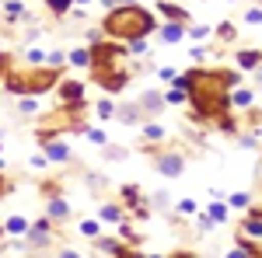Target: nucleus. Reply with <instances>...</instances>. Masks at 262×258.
Segmentation results:
<instances>
[{
    "label": "nucleus",
    "mask_w": 262,
    "mask_h": 258,
    "mask_svg": "<svg viewBox=\"0 0 262 258\" xmlns=\"http://www.w3.org/2000/svg\"><path fill=\"white\" fill-rule=\"evenodd\" d=\"M185 80H189V105H192V112H189V119L203 126V122H213L217 115L224 112H231V105H227V95H231V87H238L242 84V70H206V66H192V70H185Z\"/></svg>",
    "instance_id": "f257e3e1"
},
{
    "label": "nucleus",
    "mask_w": 262,
    "mask_h": 258,
    "mask_svg": "<svg viewBox=\"0 0 262 258\" xmlns=\"http://www.w3.org/2000/svg\"><path fill=\"white\" fill-rule=\"evenodd\" d=\"M154 28H158V18L147 7H140V4H119V7H112L105 14V21H101V32L108 39H122V42L147 39Z\"/></svg>",
    "instance_id": "f03ea898"
},
{
    "label": "nucleus",
    "mask_w": 262,
    "mask_h": 258,
    "mask_svg": "<svg viewBox=\"0 0 262 258\" xmlns=\"http://www.w3.org/2000/svg\"><path fill=\"white\" fill-rule=\"evenodd\" d=\"M56 80H60V70H53V66H7L4 87L11 95L25 98V95H46V91H53Z\"/></svg>",
    "instance_id": "7ed1b4c3"
},
{
    "label": "nucleus",
    "mask_w": 262,
    "mask_h": 258,
    "mask_svg": "<svg viewBox=\"0 0 262 258\" xmlns=\"http://www.w3.org/2000/svg\"><path fill=\"white\" fill-rule=\"evenodd\" d=\"M154 168L164 178H179L182 171H185V157H182L179 150H154Z\"/></svg>",
    "instance_id": "20e7f679"
},
{
    "label": "nucleus",
    "mask_w": 262,
    "mask_h": 258,
    "mask_svg": "<svg viewBox=\"0 0 262 258\" xmlns=\"http://www.w3.org/2000/svg\"><path fill=\"white\" fill-rule=\"evenodd\" d=\"M95 77V84H98L101 91H108V95H116V91H122L126 84H129V70L126 66H116V70H101V74H91Z\"/></svg>",
    "instance_id": "39448f33"
},
{
    "label": "nucleus",
    "mask_w": 262,
    "mask_h": 258,
    "mask_svg": "<svg viewBox=\"0 0 262 258\" xmlns=\"http://www.w3.org/2000/svg\"><path fill=\"white\" fill-rule=\"evenodd\" d=\"M53 220L49 217H39V220H28V230H25V241L32 244V248H49V241H53Z\"/></svg>",
    "instance_id": "423d86ee"
},
{
    "label": "nucleus",
    "mask_w": 262,
    "mask_h": 258,
    "mask_svg": "<svg viewBox=\"0 0 262 258\" xmlns=\"http://www.w3.org/2000/svg\"><path fill=\"white\" fill-rule=\"evenodd\" d=\"M42 147H46V157H49V164H70V160H74V150H70V143H67L63 136L46 139Z\"/></svg>",
    "instance_id": "0eeeda50"
},
{
    "label": "nucleus",
    "mask_w": 262,
    "mask_h": 258,
    "mask_svg": "<svg viewBox=\"0 0 262 258\" xmlns=\"http://www.w3.org/2000/svg\"><path fill=\"white\" fill-rule=\"evenodd\" d=\"M56 98H60V105H77V101H84V84L81 80H56Z\"/></svg>",
    "instance_id": "6e6552de"
},
{
    "label": "nucleus",
    "mask_w": 262,
    "mask_h": 258,
    "mask_svg": "<svg viewBox=\"0 0 262 258\" xmlns=\"http://www.w3.org/2000/svg\"><path fill=\"white\" fill-rule=\"evenodd\" d=\"M122 202H126V209H129L137 220L147 217V209H143V206H147V199H143V192L137 189V185H122Z\"/></svg>",
    "instance_id": "1a4fd4ad"
},
{
    "label": "nucleus",
    "mask_w": 262,
    "mask_h": 258,
    "mask_svg": "<svg viewBox=\"0 0 262 258\" xmlns=\"http://www.w3.org/2000/svg\"><path fill=\"white\" fill-rule=\"evenodd\" d=\"M161 95H164V105H189V80H185V74H179L171 80V87L161 91Z\"/></svg>",
    "instance_id": "9d476101"
},
{
    "label": "nucleus",
    "mask_w": 262,
    "mask_h": 258,
    "mask_svg": "<svg viewBox=\"0 0 262 258\" xmlns=\"http://www.w3.org/2000/svg\"><path fill=\"white\" fill-rule=\"evenodd\" d=\"M137 105H140L143 119H147V115H150V119H158L164 108H168V105H164V95H161V91H147V95H140V101H137Z\"/></svg>",
    "instance_id": "9b49d317"
},
{
    "label": "nucleus",
    "mask_w": 262,
    "mask_h": 258,
    "mask_svg": "<svg viewBox=\"0 0 262 258\" xmlns=\"http://www.w3.org/2000/svg\"><path fill=\"white\" fill-rule=\"evenodd\" d=\"M70 213H74V206H70L63 196H49V202H46V217L53 220V223H67Z\"/></svg>",
    "instance_id": "f8f14e48"
},
{
    "label": "nucleus",
    "mask_w": 262,
    "mask_h": 258,
    "mask_svg": "<svg viewBox=\"0 0 262 258\" xmlns=\"http://www.w3.org/2000/svg\"><path fill=\"white\" fill-rule=\"evenodd\" d=\"M112 119H119L122 126H140V122H143V112H140V105H137V101H126V105H116Z\"/></svg>",
    "instance_id": "ddd939ff"
},
{
    "label": "nucleus",
    "mask_w": 262,
    "mask_h": 258,
    "mask_svg": "<svg viewBox=\"0 0 262 258\" xmlns=\"http://www.w3.org/2000/svg\"><path fill=\"white\" fill-rule=\"evenodd\" d=\"M158 11L164 14V21H182V25H189V18H192L182 4H171V0H161V4H158Z\"/></svg>",
    "instance_id": "4468645a"
},
{
    "label": "nucleus",
    "mask_w": 262,
    "mask_h": 258,
    "mask_svg": "<svg viewBox=\"0 0 262 258\" xmlns=\"http://www.w3.org/2000/svg\"><path fill=\"white\" fill-rule=\"evenodd\" d=\"M182 39H185V25H182V21H164V25H161V42L179 45Z\"/></svg>",
    "instance_id": "2eb2a0df"
},
{
    "label": "nucleus",
    "mask_w": 262,
    "mask_h": 258,
    "mask_svg": "<svg viewBox=\"0 0 262 258\" xmlns=\"http://www.w3.org/2000/svg\"><path fill=\"white\" fill-rule=\"evenodd\" d=\"M262 63V49H238L234 53V66H242V70H255Z\"/></svg>",
    "instance_id": "dca6fc26"
},
{
    "label": "nucleus",
    "mask_w": 262,
    "mask_h": 258,
    "mask_svg": "<svg viewBox=\"0 0 262 258\" xmlns=\"http://www.w3.org/2000/svg\"><path fill=\"white\" fill-rule=\"evenodd\" d=\"M227 105H231V108H252V105H255V95H252L248 87H231Z\"/></svg>",
    "instance_id": "f3484780"
},
{
    "label": "nucleus",
    "mask_w": 262,
    "mask_h": 258,
    "mask_svg": "<svg viewBox=\"0 0 262 258\" xmlns=\"http://www.w3.org/2000/svg\"><path fill=\"white\" fill-rule=\"evenodd\" d=\"M164 136H168V129H164L158 119H143V139H147V143H161Z\"/></svg>",
    "instance_id": "a211bd4d"
},
{
    "label": "nucleus",
    "mask_w": 262,
    "mask_h": 258,
    "mask_svg": "<svg viewBox=\"0 0 262 258\" xmlns=\"http://www.w3.org/2000/svg\"><path fill=\"white\" fill-rule=\"evenodd\" d=\"M25 4L21 0H4V21H11V25H18V21H25Z\"/></svg>",
    "instance_id": "6ab92c4d"
},
{
    "label": "nucleus",
    "mask_w": 262,
    "mask_h": 258,
    "mask_svg": "<svg viewBox=\"0 0 262 258\" xmlns=\"http://www.w3.org/2000/svg\"><path fill=\"white\" fill-rule=\"evenodd\" d=\"M25 230H28V220L25 217H7L4 220V234H7V238H25Z\"/></svg>",
    "instance_id": "aec40b11"
},
{
    "label": "nucleus",
    "mask_w": 262,
    "mask_h": 258,
    "mask_svg": "<svg viewBox=\"0 0 262 258\" xmlns=\"http://www.w3.org/2000/svg\"><path fill=\"white\" fill-rule=\"evenodd\" d=\"M67 60L74 63L77 70H88V66H91V53H88V45H81V49H70V53H67Z\"/></svg>",
    "instance_id": "412c9836"
},
{
    "label": "nucleus",
    "mask_w": 262,
    "mask_h": 258,
    "mask_svg": "<svg viewBox=\"0 0 262 258\" xmlns=\"http://www.w3.org/2000/svg\"><path fill=\"white\" fill-rule=\"evenodd\" d=\"M119 244H122L119 238H105V234H98V238H95V248H98L101 255H108V258L119 251Z\"/></svg>",
    "instance_id": "4be33fe9"
},
{
    "label": "nucleus",
    "mask_w": 262,
    "mask_h": 258,
    "mask_svg": "<svg viewBox=\"0 0 262 258\" xmlns=\"http://www.w3.org/2000/svg\"><path fill=\"white\" fill-rule=\"evenodd\" d=\"M18 112H21V115H39V112H42L39 98H35V95H25V98L18 101Z\"/></svg>",
    "instance_id": "5701e85b"
},
{
    "label": "nucleus",
    "mask_w": 262,
    "mask_h": 258,
    "mask_svg": "<svg viewBox=\"0 0 262 258\" xmlns=\"http://www.w3.org/2000/svg\"><path fill=\"white\" fill-rule=\"evenodd\" d=\"M213 35V28L210 25H185V39H200V42H206Z\"/></svg>",
    "instance_id": "b1692460"
},
{
    "label": "nucleus",
    "mask_w": 262,
    "mask_h": 258,
    "mask_svg": "<svg viewBox=\"0 0 262 258\" xmlns=\"http://www.w3.org/2000/svg\"><path fill=\"white\" fill-rule=\"evenodd\" d=\"M122 217H126V209H119L116 202H105V206H101V220H108V223H119Z\"/></svg>",
    "instance_id": "393cba45"
},
{
    "label": "nucleus",
    "mask_w": 262,
    "mask_h": 258,
    "mask_svg": "<svg viewBox=\"0 0 262 258\" xmlns=\"http://www.w3.org/2000/svg\"><path fill=\"white\" fill-rule=\"evenodd\" d=\"M206 213L217 220V223H227V202H221V199H213L210 206H206Z\"/></svg>",
    "instance_id": "a878e982"
},
{
    "label": "nucleus",
    "mask_w": 262,
    "mask_h": 258,
    "mask_svg": "<svg viewBox=\"0 0 262 258\" xmlns=\"http://www.w3.org/2000/svg\"><path fill=\"white\" fill-rule=\"evenodd\" d=\"M227 206H234V209H248V206H252V192H231Z\"/></svg>",
    "instance_id": "bb28decb"
},
{
    "label": "nucleus",
    "mask_w": 262,
    "mask_h": 258,
    "mask_svg": "<svg viewBox=\"0 0 262 258\" xmlns=\"http://www.w3.org/2000/svg\"><path fill=\"white\" fill-rule=\"evenodd\" d=\"M175 209H179L182 217H196V213H200V202H196V199H179Z\"/></svg>",
    "instance_id": "cd10ccee"
},
{
    "label": "nucleus",
    "mask_w": 262,
    "mask_h": 258,
    "mask_svg": "<svg viewBox=\"0 0 262 258\" xmlns=\"http://www.w3.org/2000/svg\"><path fill=\"white\" fill-rule=\"evenodd\" d=\"M213 32L221 35V42H234V35H238V28H234V21H224V25H217Z\"/></svg>",
    "instance_id": "c85d7f7f"
},
{
    "label": "nucleus",
    "mask_w": 262,
    "mask_h": 258,
    "mask_svg": "<svg viewBox=\"0 0 262 258\" xmlns=\"http://www.w3.org/2000/svg\"><path fill=\"white\" fill-rule=\"evenodd\" d=\"M81 234H84L88 241H95V238L101 234V223H98V220H81Z\"/></svg>",
    "instance_id": "c756f323"
},
{
    "label": "nucleus",
    "mask_w": 262,
    "mask_h": 258,
    "mask_svg": "<svg viewBox=\"0 0 262 258\" xmlns=\"http://www.w3.org/2000/svg\"><path fill=\"white\" fill-rule=\"evenodd\" d=\"M196 223H200V230H203V234H210V230H217V227H221L217 220L210 217V213H203V209L196 213Z\"/></svg>",
    "instance_id": "7c9ffc66"
},
{
    "label": "nucleus",
    "mask_w": 262,
    "mask_h": 258,
    "mask_svg": "<svg viewBox=\"0 0 262 258\" xmlns=\"http://www.w3.org/2000/svg\"><path fill=\"white\" fill-rule=\"evenodd\" d=\"M46 7H49V11H53L56 18H63V14H67V11L74 7V0H46Z\"/></svg>",
    "instance_id": "2f4dec72"
},
{
    "label": "nucleus",
    "mask_w": 262,
    "mask_h": 258,
    "mask_svg": "<svg viewBox=\"0 0 262 258\" xmlns=\"http://www.w3.org/2000/svg\"><path fill=\"white\" fill-rule=\"evenodd\" d=\"M81 133L91 139V143H98V147H105V143H108V136H105L101 129H95V126H81Z\"/></svg>",
    "instance_id": "473e14b6"
},
{
    "label": "nucleus",
    "mask_w": 262,
    "mask_h": 258,
    "mask_svg": "<svg viewBox=\"0 0 262 258\" xmlns=\"http://www.w3.org/2000/svg\"><path fill=\"white\" fill-rule=\"evenodd\" d=\"M95 112H98V119H112V112H116V105L108 98H98L95 101Z\"/></svg>",
    "instance_id": "72a5a7b5"
},
{
    "label": "nucleus",
    "mask_w": 262,
    "mask_h": 258,
    "mask_svg": "<svg viewBox=\"0 0 262 258\" xmlns=\"http://www.w3.org/2000/svg\"><path fill=\"white\" fill-rule=\"evenodd\" d=\"M126 45V53H133V56H143L150 45H147V39H129V42H122Z\"/></svg>",
    "instance_id": "f704fd0d"
},
{
    "label": "nucleus",
    "mask_w": 262,
    "mask_h": 258,
    "mask_svg": "<svg viewBox=\"0 0 262 258\" xmlns=\"http://www.w3.org/2000/svg\"><path fill=\"white\" fill-rule=\"evenodd\" d=\"M25 60H28V66H42V63H46V49H39V45H32V49L25 53Z\"/></svg>",
    "instance_id": "c9c22d12"
},
{
    "label": "nucleus",
    "mask_w": 262,
    "mask_h": 258,
    "mask_svg": "<svg viewBox=\"0 0 262 258\" xmlns=\"http://www.w3.org/2000/svg\"><path fill=\"white\" fill-rule=\"evenodd\" d=\"M46 63H49L53 70H63V63H67V53H63V49H53V53H46Z\"/></svg>",
    "instance_id": "e433bc0d"
},
{
    "label": "nucleus",
    "mask_w": 262,
    "mask_h": 258,
    "mask_svg": "<svg viewBox=\"0 0 262 258\" xmlns=\"http://www.w3.org/2000/svg\"><path fill=\"white\" fill-rule=\"evenodd\" d=\"M112 258H143V255L137 251V248H133V244H119V251H116Z\"/></svg>",
    "instance_id": "4c0bfd02"
},
{
    "label": "nucleus",
    "mask_w": 262,
    "mask_h": 258,
    "mask_svg": "<svg viewBox=\"0 0 262 258\" xmlns=\"http://www.w3.org/2000/svg\"><path fill=\"white\" fill-rule=\"evenodd\" d=\"M245 25H262V7H248L245 11Z\"/></svg>",
    "instance_id": "58836bf2"
},
{
    "label": "nucleus",
    "mask_w": 262,
    "mask_h": 258,
    "mask_svg": "<svg viewBox=\"0 0 262 258\" xmlns=\"http://www.w3.org/2000/svg\"><path fill=\"white\" fill-rule=\"evenodd\" d=\"M158 77H161V80H168V84H171V80L179 77V70H175V66H158Z\"/></svg>",
    "instance_id": "ea45409f"
},
{
    "label": "nucleus",
    "mask_w": 262,
    "mask_h": 258,
    "mask_svg": "<svg viewBox=\"0 0 262 258\" xmlns=\"http://www.w3.org/2000/svg\"><path fill=\"white\" fill-rule=\"evenodd\" d=\"M224 258H252V251L238 244V248H231V251H227V255H224Z\"/></svg>",
    "instance_id": "a19ab883"
},
{
    "label": "nucleus",
    "mask_w": 262,
    "mask_h": 258,
    "mask_svg": "<svg viewBox=\"0 0 262 258\" xmlns=\"http://www.w3.org/2000/svg\"><path fill=\"white\" fill-rule=\"evenodd\" d=\"M28 164H32V168H39V171H42V168H46V164H49V157H46V154H35V157L28 160Z\"/></svg>",
    "instance_id": "79ce46f5"
},
{
    "label": "nucleus",
    "mask_w": 262,
    "mask_h": 258,
    "mask_svg": "<svg viewBox=\"0 0 262 258\" xmlns=\"http://www.w3.org/2000/svg\"><path fill=\"white\" fill-rule=\"evenodd\" d=\"M7 66H11V53H4V49H0V77L7 74Z\"/></svg>",
    "instance_id": "37998d69"
},
{
    "label": "nucleus",
    "mask_w": 262,
    "mask_h": 258,
    "mask_svg": "<svg viewBox=\"0 0 262 258\" xmlns=\"http://www.w3.org/2000/svg\"><path fill=\"white\" fill-rule=\"evenodd\" d=\"M206 60V45H196V49H192V63H203Z\"/></svg>",
    "instance_id": "c03bdc74"
},
{
    "label": "nucleus",
    "mask_w": 262,
    "mask_h": 258,
    "mask_svg": "<svg viewBox=\"0 0 262 258\" xmlns=\"http://www.w3.org/2000/svg\"><path fill=\"white\" fill-rule=\"evenodd\" d=\"M56 258H84V255H81V251H74V248H60V255H56Z\"/></svg>",
    "instance_id": "a18cd8bd"
},
{
    "label": "nucleus",
    "mask_w": 262,
    "mask_h": 258,
    "mask_svg": "<svg viewBox=\"0 0 262 258\" xmlns=\"http://www.w3.org/2000/svg\"><path fill=\"white\" fill-rule=\"evenodd\" d=\"M7 189H11V181L4 178V171H0V196H7Z\"/></svg>",
    "instance_id": "49530a36"
},
{
    "label": "nucleus",
    "mask_w": 262,
    "mask_h": 258,
    "mask_svg": "<svg viewBox=\"0 0 262 258\" xmlns=\"http://www.w3.org/2000/svg\"><path fill=\"white\" fill-rule=\"evenodd\" d=\"M255 77H259V87H262V63L255 66Z\"/></svg>",
    "instance_id": "de8ad7c7"
},
{
    "label": "nucleus",
    "mask_w": 262,
    "mask_h": 258,
    "mask_svg": "<svg viewBox=\"0 0 262 258\" xmlns=\"http://www.w3.org/2000/svg\"><path fill=\"white\" fill-rule=\"evenodd\" d=\"M0 171H4V147H0Z\"/></svg>",
    "instance_id": "09e8293b"
},
{
    "label": "nucleus",
    "mask_w": 262,
    "mask_h": 258,
    "mask_svg": "<svg viewBox=\"0 0 262 258\" xmlns=\"http://www.w3.org/2000/svg\"><path fill=\"white\" fill-rule=\"evenodd\" d=\"M116 4H137V0H116Z\"/></svg>",
    "instance_id": "8fccbe9b"
},
{
    "label": "nucleus",
    "mask_w": 262,
    "mask_h": 258,
    "mask_svg": "<svg viewBox=\"0 0 262 258\" xmlns=\"http://www.w3.org/2000/svg\"><path fill=\"white\" fill-rule=\"evenodd\" d=\"M255 133H259V136H262V122H259V126H255Z\"/></svg>",
    "instance_id": "3c124183"
},
{
    "label": "nucleus",
    "mask_w": 262,
    "mask_h": 258,
    "mask_svg": "<svg viewBox=\"0 0 262 258\" xmlns=\"http://www.w3.org/2000/svg\"><path fill=\"white\" fill-rule=\"evenodd\" d=\"M143 258H164V255H143Z\"/></svg>",
    "instance_id": "603ef678"
},
{
    "label": "nucleus",
    "mask_w": 262,
    "mask_h": 258,
    "mask_svg": "<svg viewBox=\"0 0 262 258\" xmlns=\"http://www.w3.org/2000/svg\"><path fill=\"white\" fill-rule=\"evenodd\" d=\"M74 4H91V0H74Z\"/></svg>",
    "instance_id": "864d4df0"
},
{
    "label": "nucleus",
    "mask_w": 262,
    "mask_h": 258,
    "mask_svg": "<svg viewBox=\"0 0 262 258\" xmlns=\"http://www.w3.org/2000/svg\"><path fill=\"white\" fill-rule=\"evenodd\" d=\"M0 49H4V39H0Z\"/></svg>",
    "instance_id": "5fc2aeb1"
},
{
    "label": "nucleus",
    "mask_w": 262,
    "mask_h": 258,
    "mask_svg": "<svg viewBox=\"0 0 262 258\" xmlns=\"http://www.w3.org/2000/svg\"><path fill=\"white\" fill-rule=\"evenodd\" d=\"M227 4H231V0H227Z\"/></svg>",
    "instance_id": "6e6d98bb"
}]
</instances>
